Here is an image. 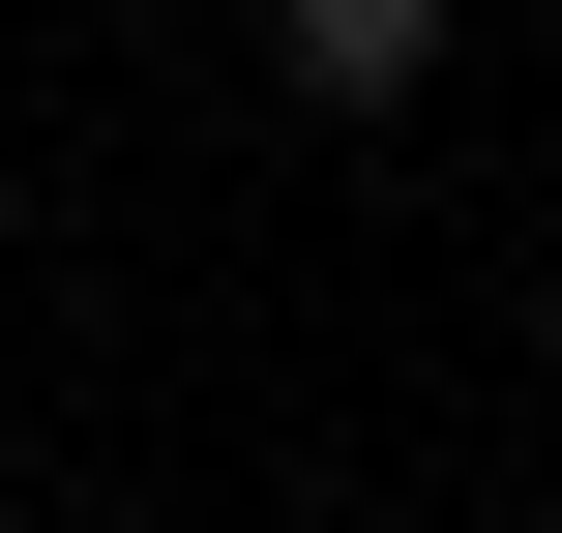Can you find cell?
<instances>
[{
	"mask_svg": "<svg viewBox=\"0 0 562 533\" xmlns=\"http://www.w3.org/2000/svg\"><path fill=\"white\" fill-rule=\"evenodd\" d=\"M267 59H296L326 119H415V89H445V0H267Z\"/></svg>",
	"mask_w": 562,
	"mask_h": 533,
	"instance_id": "6da1fadb",
	"label": "cell"
}]
</instances>
